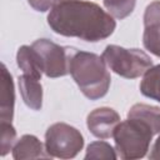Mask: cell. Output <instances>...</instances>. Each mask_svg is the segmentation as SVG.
Returning <instances> with one entry per match:
<instances>
[{
  "label": "cell",
  "instance_id": "cell-14",
  "mask_svg": "<svg viewBox=\"0 0 160 160\" xmlns=\"http://www.w3.org/2000/svg\"><path fill=\"white\" fill-rule=\"evenodd\" d=\"M140 92L144 96L160 102V64L152 65L145 71L140 82Z\"/></svg>",
  "mask_w": 160,
  "mask_h": 160
},
{
  "label": "cell",
  "instance_id": "cell-10",
  "mask_svg": "<svg viewBox=\"0 0 160 160\" xmlns=\"http://www.w3.org/2000/svg\"><path fill=\"white\" fill-rule=\"evenodd\" d=\"M15 106V89L11 74L5 64L1 65V95H0V120L12 122Z\"/></svg>",
  "mask_w": 160,
  "mask_h": 160
},
{
  "label": "cell",
  "instance_id": "cell-4",
  "mask_svg": "<svg viewBox=\"0 0 160 160\" xmlns=\"http://www.w3.org/2000/svg\"><path fill=\"white\" fill-rule=\"evenodd\" d=\"M101 58L110 70L125 79L140 78L152 66V60L145 51L119 45H108Z\"/></svg>",
  "mask_w": 160,
  "mask_h": 160
},
{
  "label": "cell",
  "instance_id": "cell-16",
  "mask_svg": "<svg viewBox=\"0 0 160 160\" xmlns=\"http://www.w3.org/2000/svg\"><path fill=\"white\" fill-rule=\"evenodd\" d=\"M102 2L112 18L122 20L134 11L136 0H102Z\"/></svg>",
  "mask_w": 160,
  "mask_h": 160
},
{
  "label": "cell",
  "instance_id": "cell-7",
  "mask_svg": "<svg viewBox=\"0 0 160 160\" xmlns=\"http://www.w3.org/2000/svg\"><path fill=\"white\" fill-rule=\"evenodd\" d=\"M120 122V115L111 108H98L89 112L86 118V126L89 131L98 139L112 138L114 131Z\"/></svg>",
  "mask_w": 160,
  "mask_h": 160
},
{
  "label": "cell",
  "instance_id": "cell-15",
  "mask_svg": "<svg viewBox=\"0 0 160 160\" xmlns=\"http://www.w3.org/2000/svg\"><path fill=\"white\" fill-rule=\"evenodd\" d=\"M85 159L86 160H89V159L115 160V159H118V154H116V150L109 142H106L101 139L99 141H92L88 145Z\"/></svg>",
  "mask_w": 160,
  "mask_h": 160
},
{
  "label": "cell",
  "instance_id": "cell-18",
  "mask_svg": "<svg viewBox=\"0 0 160 160\" xmlns=\"http://www.w3.org/2000/svg\"><path fill=\"white\" fill-rule=\"evenodd\" d=\"M59 1L60 0H28L29 5L39 12H45L51 10Z\"/></svg>",
  "mask_w": 160,
  "mask_h": 160
},
{
  "label": "cell",
  "instance_id": "cell-12",
  "mask_svg": "<svg viewBox=\"0 0 160 160\" xmlns=\"http://www.w3.org/2000/svg\"><path fill=\"white\" fill-rule=\"evenodd\" d=\"M16 62L20 70L22 71V74H26L41 80L42 70L40 66L38 54L32 49V46H29V45L20 46L16 52Z\"/></svg>",
  "mask_w": 160,
  "mask_h": 160
},
{
  "label": "cell",
  "instance_id": "cell-19",
  "mask_svg": "<svg viewBox=\"0 0 160 160\" xmlns=\"http://www.w3.org/2000/svg\"><path fill=\"white\" fill-rule=\"evenodd\" d=\"M149 158L150 159H158V160H160V134H158V138H156L152 148L150 149Z\"/></svg>",
  "mask_w": 160,
  "mask_h": 160
},
{
  "label": "cell",
  "instance_id": "cell-1",
  "mask_svg": "<svg viewBox=\"0 0 160 160\" xmlns=\"http://www.w3.org/2000/svg\"><path fill=\"white\" fill-rule=\"evenodd\" d=\"M50 29L62 36L89 42L108 39L116 28L114 18L98 4L84 0H60L49 12Z\"/></svg>",
  "mask_w": 160,
  "mask_h": 160
},
{
  "label": "cell",
  "instance_id": "cell-8",
  "mask_svg": "<svg viewBox=\"0 0 160 160\" xmlns=\"http://www.w3.org/2000/svg\"><path fill=\"white\" fill-rule=\"evenodd\" d=\"M144 48L160 58V1L150 2L144 12Z\"/></svg>",
  "mask_w": 160,
  "mask_h": 160
},
{
  "label": "cell",
  "instance_id": "cell-13",
  "mask_svg": "<svg viewBox=\"0 0 160 160\" xmlns=\"http://www.w3.org/2000/svg\"><path fill=\"white\" fill-rule=\"evenodd\" d=\"M128 118H135L146 122L155 135L160 134V108L148 104H135L130 108Z\"/></svg>",
  "mask_w": 160,
  "mask_h": 160
},
{
  "label": "cell",
  "instance_id": "cell-17",
  "mask_svg": "<svg viewBox=\"0 0 160 160\" xmlns=\"http://www.w3.org/2000/svg\"><path fill=\"white\" fill-rule=\"evenodd\" d=\"M1 140H0V155L5 156L12 150L16 140V130L10 121H0Z\"/></svg>",
  "mask_w": 160,
  "mask_h": 160
},
{
  "label": "cell",
  "instance_id": "cell-3",
  "mask_svg": "<svg viewBox=\"0 0 160 160\" xmlns=\"http://www.w3.org/2000/svg\"><path fill=\"white\" fill-rule=\"evenodd\" d=\"M154 135L152 129L139 119L128 118L120 121L112 135L118 158L124 160L144 158L150 149Z\"/></svg>",
  "mask_w": 160,
  "mask_h": 160
},
{
  "label": "cell",
  "instance_id": "cell-6",
  "mask_svg": "<svg viewBox=\"0 0 160 160\" xmlns=\"http://www.w3.org/2000/svg\"><path fill=\"white\" fill-rule=\"evenodd\" d=\"M31 46L38 54L42 74L48 78L54 79L70 74V60L75 48L60 46L49 39H38Z\"/></svg>",
  "mask_w": 160,
  "mask_h": 160
},
{
  "label": "cell",
  "instance_id": "cell-2",
  "mask_svg": "<svg viewBox=\"0 0 160 160\" xmlns=\"http://www.w3.org/2000/svg\"><path fill=\"white\" fill-rule=\"evenodd\" d=\"M69 72L88 99L98 100L108 94L111 78L101 56L75 49L70 60Z\"/></svg>",
  "mask_w": 160,
  "mask_h": 160
},
{
  "label": "cell",
  "instance_id": "cell-9",
  "mask_svg": "<svg viewBox=\"0 0 160 160\" xmlns=\"http://www.w3.org/2000/svg\"><path fill=\"white\" fill-rule=\"evenodd\" d=\"M12 158L15 160H25V159H51L45 149V144H42L35 135L25 134L22 135L14 145L11 150Z\"/></svg>",
  "mask_w": 160,
  "mask_h": 160
},
{
  "label": "cell",
  "instance_id": "cell-5",
  "mask_svg": "<svg viewBox=\"0 0 160 160\" xmlns=\"http://www.w3.org/2000/svg\"><path fill=\"white\" fill-rule=\"evenodd\" d=\"M84 148L81 132L65 122L50 125L45 132V149L51 158L72 159Z\"/></svg>",
  "mask_w": 160,
  "mask_h": 160
},
{
  "label": "cell",
  "instance_id": "cell-11",
  "mask_svg": "<svg viewBox=\"0 0 160 160\" xmlns=\"http://www.w3.org/2000/svg\"><path fill=\"white\" fill-rule=\"evenodd\" d=\"M18 84L24 104L31 110H40L42 106V86L40 79L22 74L19 76Z\"/></svg>",
  "mask_w": 160,
  "mask_h": 160
}]
</instances>
